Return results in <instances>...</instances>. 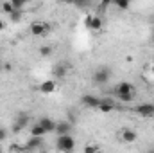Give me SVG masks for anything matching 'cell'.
<instances>
[{"mask_svg":"<svg viewBox=\"0 0 154 153\" xmlns=\"http://www.w3.org/2000/svg\"><path fill=\"white\" fill-rule=\"evenodd\" d=\"M134 92H136V88H134L131 83H127V81H120L115 88L116 97H118L122 103H131V101H134Z\"/></svg>","mask_w":154,"mask_h":153,"instance_id":"obj_1","label":"cell"},{"mask_svg":"<svg viewBox=\"0 0 154 153\" xmlns=\"http://www.w3.org/2000/svg\"><path fill=\"white\" fill-rule=\"evenodd\" d=\"M56 148H57L59 151H72V150L75 148V141H74V137H72L70 133L59 135V137H57V142H56Z\"/></svg>","mask_w":154,"mask_h":153,"instance_id":"obj_2","label":"cell"},{"mask_svg":"<svg viewBox=\"0 0 154 153\" xmlns=\"http://www.w3.org/2000/svg\"><path fill=\"white\" fill-rule=\"evenodd\" d=\"M109 77H111V70H109L108 67H100V69L95 70V74H93V81H95L97 85H102V83H108Z\"/></svg>","mask_w":154,"mask_h":153,"instance_id":"obj_3","label":"cell"},{"mask_svg":"<svg viewBox=\"0 0 154 153\" xmlns=\"http://www.w3.org/2000/svg\"><path fill=\"white\" fill-rule=\"evenodd\" d=\"M84 24H86V27L90 29V31H100L102 29V18L100 16H91V15H88L86 16V20H84Z\"/></svg>","mask_w":154,"mask_h":153,"instance_id":"obj_4","label":"cell"},{"mask_svg":"<svg viewBox=\"0 0 154 153\" xmlns=\"http://www.w3.org/2000/svg\"><path fill=\"white\" fill-rule=\"evenodd\" d=\"M134 112L142 117H152L154 115V105L152 103H143V105H138L134 106Z\"/></svg>","mask_w":154,"mask_h":153,"instance_id":"obj_5","label":"cell"},{"mask_svg":"<svg viewBox=\"0 0 154 153\" xmlns=\"http://www.w3.org/2000/svg\"><path fill=\"white\" fill-rule=\"evenodd\" d=\"M48 33V25L45 24V22H34L32 25H31V34L32 36H43V34H47Z\"/></svg>","mask_w":154,"mask_h":153,"instance_id":"obj_6","label":"cell"},{"mask_svg":"<svg viewBox=\"0 0 154 153\" xmlns=\"http://www.w3.org/2000/svg\"><path fill=\"white\" fill-rule=\"evenodd\" d=\"M38 90L43 94V96H50V94H54V92H56V81H54V79L43 81V83L38 86Z\"/></svg>","mask_w":154,"mask_h":153,"instance_id":"obj_7","label":"cell"},{"mask_svg":"<svg viewBox=\"0 0 154 153\" xmlns=\"http://www.w3.org/2000/svg\"><path fill=\"white\" fill-rule=\"evenodd\" d=\"M81 103H82L84 106H88V108H91V110H95V108L99 106V103H100V99H97L95 96H90V94H86V96H82V97H81Z\"/></svg>","mask_w":154,"mask_h":153,"instance_id":"obj_8","label":"cell"},{"mask_svg":"<svg viewBox=\"0 0 154 153\" xmlns=\"http://www.w3.org/2000/svg\"><path fill=\"white\" fill-rule=\"evenodd\" d=\"M97 110H99V112H102V114H109V112H113V110H115V103H113L111 99H100V103H99Z\"/></svg>","mask_w":154,"mask_h":153,"instance_id":"obj_9","label":"cell"},{"mask_svg":"<svg viewBox=\"0 0 154 153\" xmlns=\"http://www.w3.org/2000/svg\"><path fill=\"white\" fill-rule=\"evenodd\" d=\"M38 122L43 126V128H45V132H47V133H52V132H56V124H57V122H56L54 119H50V117H41Z\"/></svg>","mask_w":154,"mask_h":153,"instance_id":"obj_10","label":"cell"},{"mask_svg":"<svg viewBox=\"0 0 154 153\" xmlns=\"http://www.w3.org/2000/svg\"><path fill=\"white\" fill-rule=\"evenodd\" d=\"M29 121H31V119H29L27 115H20V117L16 119V122H14L13 130H14L16 133H18V132H22V130H25V128H27V124H29Z\"/></svg>","mask_w":154,"mask_h":153,"instance_id":"obj_11","label":"cell"},{"mask_svg":"<svg viewBox=\"0 0 154 153\" xmlns=\"http://www.w3.org/2000/svg\"><path fill=\"white\" fill-rule=\"evenodd\" d=\"M70 132H72V124H70L68 121H61V122L56 124V133H57V135H66V133H70Z\"/></svg>","mask_w":154,"mask_h":153,"instance_id":"obj_12","label":"cell"},{"mask_svg":"<svg viewBox=\"0 0 154 153\" xmlns=\"http://www.w3.org/2000/svg\"><path fill=\"white\" fill-rule=\"evenodd\" d=\"M136 132L134 130H129V128H125V130H122L120 132V139L124 141V142H134L136 141Z\"/></svg>","mask_w":154,"mask_h":153,"instance_id":"obj_13","label":"cell"},{"mask_svg":"<svg viewBox=\"0 0 154 153\" xmlns=\"http://www.w3.org/2000/svg\"><path fill=\"white\" fill-rule=\"evenodd\" d=\"M41 144H43V137H32V135H31V139L27 141L25 148H27L29 151H32V150H39Z\"/></svg>","mask_w":154,"mask_h":153,"instance_id":"obj_14","label":"cell"},{"mask_svg":"<svg viewBox=\"0 0 154 153\" xmlns=\"http://www.w3.org/2000/svg\"><path fill=\"white\" fill-rule=\"evenodd\" d=\"M31 135H32V137H45L47 132H45V128H43L39 122H34V124L31 126Z\"/></svg>","mask_w":154,"mask_h":153,"instance_id":"obj_15","label":"cell"},{"mask_svg":"<svg viewBox=\"0 0 154 153\" xmlns=\"http://www.w3.org/2000/svg\"><path fill=\"white\" fill-rule=\"evenodd\" d=\"M52 72H54V77H56V79H61V77L66 76V67L61 65V63H59V65H54Z\"/></svg>","mask_w":154,"mask_h":153,"instance_id":"obj_16","label":"cell"},{"mask_svg":"<svg viewBox=\"0 0 154 153\" xmlns=\"http://www.w3.org/2000/svg\"><path fill=\"white\" fill-rule=\"evenodd\" d=\"M0 11H2V13H5V15L9 16V15L14 11V7H13L11 0H5V2H2V4H0Z\"/></svg>","mask_w":154,"mask_h":153,"instance_id":"obj_17","label":"cell"},{"mask_svg":"<svg viewBox=\"0 0 154 153\" xmlns=\"http://www.w3.org/2000/svg\"><path fill=\"white\" fill-rule=\"evenodd\" d=\"M22 18H23V9H14V11L9 15V20H11V22H14V24H16V22H20Z\"/></svg>","mask_w":154,"mask_h":153,"instance_id":"obj_18","label":"cell"},{"mask_svg":"<svg viewBox=\"0 0 154 153\" xmlns=\"http://www.w3.org/2000/svg\"><path fill=\"white\" fill-rule=\"evenodd\" d=\"M72 4L75 5L77 9H88L91 5V0H74Z\"/></svg>","mask_w":154,"mask_h":153,"instance_id":"obj_19","label":"cell"},{"mask_svg":"<svg viewBox=\"0 0 154 153\" xmlns=\"http://www.w3.org/2000/svg\"><path fill=\"white\" fill-rule=\"evenodd\" d=\"M29 2H31V0H11V4H13L14 9H25V5H27Z\"/></svg>","mask_w":154,"mask_h":153,"instance_id":"obj_20","label":"cell"},{"mask_svg":"<svg viewBox=\"0 0 154 153\" xmlns=\"http://www.w3.org/2000/svg\"><path fill=\"white\" fill-rule=\"evenodd\" d=\"M131 2H133V0H113V4H115L118 9H127Z\"/></svg>","mask_w":154,"mask_h":153,"instance_id":"obj_21","label":"cell"},{"mask_svg":"<svg viewBox=\"0 0 154 153\" xmlns=\"http://www.w3.org/2000/svg\"><path fill=\"white\" fill-rule=\"evenodd\" d=\"M39 54H41L43 58H47V56H50V54H52V47H47V45H43V47H39Z\"/></svg>","mask_w":154,"mask_h":153,"instance_id":"obj_22","label":"cell"},{"mask_svg":"<svg viewBox=\"0 0 154 153\" xmlns=\"http://www.w3.org/2000/svg\"><path fill=\"white\" fill-rule=\"evenodd\" d=\"M111 4H113V0H100V9L104 11V9H108Z\"/></svg>","mask_w":154,"mask_h":153,"instance_id":"obj_23","label":"cell"},{"mask_svg":"<svg viewBox=\"0 0 154 153\" xmlns=\"http://www.w3.org/2000/svg\"><path fill=\"white\" fill-rule=\"evenodd\" d=\"M5 139H7V130H5L4 126H0V142L5 141Z\"/></svg>","mask_w":154,"mask_h":153,"instance_id":"obj_24","label":"cell"},{"mask_svg":"<svg viewBox=\"0 0 154 153\" xmlns=\"http://www.w3.org/2000/svg\"><path fill=\"white\" fill-rule=\"evenodd\" d=\"M99 150H100V148H99V146H93V144H88V146H86V148H84V151H99Z\"/></svg>","mask_w":154,"mask_h":153,"instance_id":"obj_25","label":"cell"},{"mask_svg":"<svg viewBox=\"0 0 154 153\" xmlns=\"http://www.w3.org/2000/svg\"><path fill=\"white\" fill-rule=\"evenodd\" d=\"M20 150H27V148L25 146H18V144H14V146L9 148V151H20Z\"/></svg>","mask_w":154,"mask_h":153,"instance_id":"obj_26","label":"cell"},{"mask_svg":"<svg viewBox=\"0 0 154 153\" xmlns=\"http://www.w3.org/2000/svg\"><path fill=\"white\" fill-rule=\"evenodd\" d=\"M2 31H5V22H4V20H0V33H2Z\"/></svg>","mask_w":154,"mask_h":153,"instance_id":"obj_27","label":"cell"},{"mask_svg":"<svg viewBox=\"0 0 154 153\" xmlns=\"http://www.w3.org/2000/svg\"><path fill=\"white\" fill-rule=\"evenodd\" d=\"M56 2H68V0H56Z\"/></svg>","mask_w":154,"mask_h":153,"instance_id":"obj_28","label":"cell"},{"mask_svg":"<svg viewBox=\"0 0 154 153\" xmlns=\"http://www.w3.org/2000/svg\"><path fill=\"white\" fill-rule=\"evenodd\" d=\"M151 70H152V74H154V65H152V67H151Z\"/></svg>","mask_w":154,"mask_h":153,"instance_id":"obj_29","label":"cell"},{"mask_svg":"<svg viewBox=\"0 0 154 153\" xmlns=\"http://www.w3.org/2000/svg\"><path fill=\"white\" fill-rule=\"evenodd\" d=\"M152 41H154V31H152Z\"/></svg>","mask_w":154,"mask_h":153,"instance_id":"obj_30","label":"cell"},{"mask_svg":"<svg viewBox=\"0 0 154 153\" xmlns=\"http://www.w3.org/2000/svg\"><path fill=\"white\" fill-rule=\"evenodd\" d=\"M0 151H2V146H0Z\"/></svg>","mask_w":154,"mask_h":153,"instance_id":"obj_31","label":"cell"}]
</instances>
